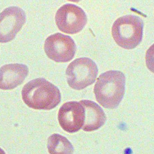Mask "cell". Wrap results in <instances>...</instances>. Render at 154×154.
Segmentation results:
<instances>
[{
	"label": "cell",
	"instance_id": "cell-1",
	"mask_svg": "<svg viewBox=\"0 0 154 154\" xmlns=\"http://www.w3.org/2000/svg\"><path fill=\"white\" fill-rule=\"evenodd\" d=\"M22 96L24 103L35 109H52L61 100L59 89L43 78L35 79L26 84L22 89Z\"/></svg>",
	"mask_w": 154,
	"mask_h": 154
},
{
	"label": "cell",
	"instance_id": "cell-2",
	"mask_svg": "<svg viewBox=\"0 0 154 154\" xmlns=\"http://www.w3.org/2000/svg\"><path fill=\"white\" fill-rule=\"evenodd\" d=\"M125 83V76L121 71L111 70L102 74L94 88L96 100L105 108H116L124 94Z\"/></svg>",
	"mask_w": 154,
	"mask_h": 154
},
{
	"label": "cell",
	"instance_id": "cell-3",
	"mask_svg": "<svg viewBox=\"0 0 154 154\" xmlns=\"http://www.w3.org/2000/svg\"><path fill=\"white\" fill-rule=\"evenodd\" d=\"M143 23L137 16H125L114 22L112 29V36L120 46L127 49L136 47L142 41Z\"/></svg>",
	"mask_w": 154,
	"mask_h": 154
},
{
	"label": "cell",
	"instance_id": "cell-4",
	"mask_svg": "<svg viewBox=\"0 0 154 154\" xmlns=\"http://www.w3.org/2000/svg\"><path fill=\"white\" fill-rule=\"evenodd\" d=\"M98 69L96 63L87 57L76 59L68 66L66 74L67 82L72 88L81 90L93 84Z\"/></svg>",
	"mask_w": 154,
	"mask_h": 154
},
{
	"label": "cell",
	"instance_id": "cell-5",
	"mask_svg": "<svg viewBox=\"0 0 154 154\" xmlns=\"http://www.w3.org/2000/svg\"><path fill=\"white\" fill-rule=\"evenodd\" d=\"M55 21L59 29L62 32L74 34L81 31L87 22L85 12L75 5L67 4L57 11Z\"/></svg>",
	"mask_w": 154,
	"mask_h": 154
},
{
	"label": "cell",
	"instance_id": "cell-6",
	"mask_svg": "<svg viewBox=\"0 0 154 154\" xmlns=\"http://www.w3.org/2000/svg\"><path fill=\"white\" fill-rule=\"evenodd\" d=\"M44 50L50 59L57 62L66 63L73 58L76 47L71 37L58 33L51 35L46 38Z\"/></svg>",
	"mask_w": 154,
	"mask_h": 154
},
{
	"label": "cell",
	"instance_id": "cell-7",
	"mask_svg": "<svg viewBox=\"0 0 154 154\" xmlns=\"http://www.w3.org/2000/svg\"><path fill=\"white\" fill-rule=\"evenodd\" d=\"M26 21L25 12L17 6L7 8L0 13V43L14 40Z\"/></svg>",
	"mask_w": 154,
	"mask_h": 154
},
{
	"label": "cell",
	"instance_id": "cell-8",
	"mask_svg": "<svg viewBox=\"0 0 154 154\" xmlns=\"http://www.w3.org/2000/svg\"><path fill=\"white\" fill-rule=\"evenodd\" d=\"M85 112L80 102L70 101L64 104L59 111V124L65 131L73 133L79 131L83 125Z\"/></svg>",
	"mask_w": 154,
	"mask_h": 154
},
{
	"label": "cell",
	"instance_id": "cell-9",
	"mask_svg": "<svg viewBox=\"0 0 154 154\" xmlns=\"http://www.w3.org/2000/svg\"><path fill=\"white\" fill-rule=\"evenodd\" d=\"M26 65L20 63L8 64L0 68V89L9 90L21 84L28 75Z\"/></svg>",
	"mask_w": 154,
	"mask_h": 154
},
{
	"label": "cell",
	"instance_id": "cell-10",
	"mask_svg": "<svg viewBox=\"0 0 154 154\" xmlns=\"http://www.w3.org/2000/svg\"><path fill=\"white\" fill-rule=\"evenodd\" d=\"M85 112V119L82 129L92 131L99 129L105 123L106 115L103 110L94 102L83 100L80 101Z\"/></svg>",
	"mask_w": 154,
	"mask_h": 154
},
{
	"label": "cell",
	"instance_id": "cell-11",
	"mask_svg": "<svg viewBox=\"0 0 154 154\" xmlns=\"http://www.w3.org/2000/svg\"><path fill=\"white\" fill-rule=\"evenodd\" d=\"M48 148L50 154H72V146L65 137L58 134L51 136L48 139Z\"/></svg>",
	"mask_w": 154,
	"mask_h": 154
},
{
	"label": "cell",
	"instance_id": "cell-12",
	"mask_svg": "<svg viewBox=\"0 0 154 154\" xmlns=\"http://www.w3.org/2000/svg\"><path fill=\"white\" fill-rule=\"evenodd\" d=\"M68 1L72 2L78 3L82 0H68Z\"/></svg>",
	"mask_w": 154,
	"mask_h": 154
}]
</instances>
